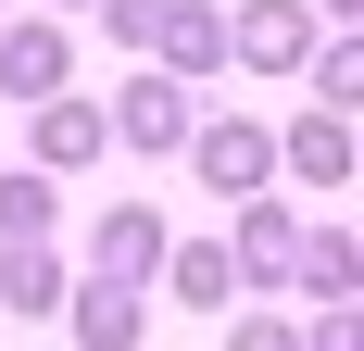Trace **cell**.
<instances>
[{
  "label": "cell",
  "mask_w": 364,
  "mask_h": 351,
  "mask_svg": "<svg viewBox=\"0 0 364 351\" xmlns=\"http://www.w3.org/2000/svg\"><path fill=\"white\" fill-rule=\"evenodd\" d=\"M188 163H201V188H214V201H264V176H277V126L214 113V126H188Z\"/></svg>",
  "instance_id": "6da1fadb"
},
{
  "label": "cell",
  "mask_w": 364,
  "mask_h": 351,
  "mask_svg": "<svg viewBox=\"0 0 364 351\" xmlns=\"http://www.w3.org/2000/svg\"><path fill=\"white\" fill-rule=\"evenodd\" d=\"M226 63L301 75V63H314V13H301V0H239V13H226Z\"/></svg>",
  "instance_id": "7a4b0ae2"
},
{
  "label": "cell",
  "mask_w": 364,
  "mask_h": 351,
  "mask_svg": "<svg viewBox=\"0 0 364 351\" xmlns=\"http://www.w3.org/2000/svg\"><path fill=\"white\" fill-rule=\"evenodd\" d=\"M101 126H113L126 151H188V126H201V113H188V88H176V75H151V63H139V75L101 101Z\"/></svg>",
  "instance_id": "3957f363"
},
{
  "label": "cell",
  "mask_w": 364,
  "mask_h": 351,
  "mask_svg": "<svg viewBox=\"0 0 364 351\" xmlns=\"http://www.w3.org/2000/svg\"><path fill=\"white\" fill-rule=\"evenodd\" d=\"M63 63H75V38L50 26V13H13V26H0V101H63Z\"/></svg>",
  "instance_id": "277c9868"
},
{
  "label": "cell",
  "mask_w": 364,
  "mask_h": 351,
  "mask_svg": "<svg viewBox=\"0 0 364 351\" xmlns=\"http://www.w3.org/2000/svg\"><path fill=\"white\" fill-rule=\"evenodd\" d=\"M164 239H176V226H164L151 201H113L101 226H88V276H113V288H151V276H164Z\"/></svg>",
  "instance_id": "5b68a950"
},
{
  "label": "cell",
  "mask_w": 364,
  "mask_h": 351,
  "mask_svg": "<svg viewBox=\"0 0 364 351\" xmlns=\"http://www.w3.org/2000/svg\"><path fill=\"white\" fill-rule=\"evenodd\" d=\"M226 264H239V288H289V264H301V213L277 201V188H264V201H239Z\"/></svg>",
  "instance_id": "8992f818"
},
{
  "label": "cell",
  "mask_w": 364,
  "mask_h": 351,
  "mask_svg": "<svg viewBox=\"0 0 364 351\" xmlns=\"http://www.w3.org/2000/svg\"><path fill=\"white\" fill-rule=\"evenodd\" d=\"M214 63H226V13H214V0H164V26H151V75L188 88V75H214Z\"/></svg>",
  "instance_id": "52a82bcc"
},
{
  "label": "cell",
  "mask_w": 364,
  "mask_h": 351,
  "mask_svg": "<svg viewBox=\"0 0 364 351\" xmlns=\"http://www.w3.org/2000/svg\"><path fill=\"white\" fill-rule=\"evenodd\" d=\"M101 151H113L101 101H75V88H63V101H38V163H26V176H88Z\"/></svg>",
  "instance_id": "ba28073f"
},
{
  "label": "cell",
  "mask_w": 364,
  "mask_h": 351,
  "mask_svg": "<svg viewBox=\"0 0 364 351\" xmlns=\"http://www.w3.org/2000/svg\"><path fill=\"white\" fill-rule=\"evenodd\" d=\"M63 326H75V351H139L151 339V301L113 288V276H88V288H63Z\"/></svg>",
  "instance_id": "9c48e42d"
},
{
  "label": "cell",
  "mask_w": 364,
  "mask_h": 351,
  "mask_svg": "<svg viewBox=\"0 0 364 351\" xmlns=\"http://www.w3.org/2000/svg\"><path fill=\"white\" fill-rule=\"evenodd\" d=\"M277 163H289L301 188H352V126H339V113H289V126H277Z\"/></svg>",
  "instance_id": "30bf717a"
},
{
  "label": "cell",
  "mask_w": 364,
  "mask_h": 351,
  "mask_svg": "<svg viewBox=\"0 0 364 351\" xmlns=\"http://www.w3.org/2000/svg\"><path fill=\"white\" fill-rule=\"evenodd\" d=\"M164 288H176L188 314H239V264H226V239H164Z\"/></svg>",
  "instance_id": "8fae6325"
},
{
  "label": "cell",
  "mask_w": 364,
  "mask_h": 351,
  "mask_svg": "<svg viewBox=\"0 0 364 351\" xmlns=\"http://www.w3.org/2000/svg\"><path fill=\"white\" fill-rule=\"evenodd\" d=\"M352 276H364L352 226H314V239H301V264H289V288L314 301V314H352Z\"/></svg>",
  "instance_id": "7c38bea8"
},
{
  "label": "cell",
  "mask_w": 364,
  "mask_h": 351,
  "mask_svg": "<svg viewBox=\"0 0 364 351\" xmlns=\"http://www.w3.org/2000/svg\"><path fill=\"white\" fill-rule=\"evenodd\" d=\"M63 251L50 239H26V251H0V314H63Z\"/></svg>",
  "instance_id": "4fadbf2b"
},
{
  "label": "cell",
  "mask_w": 364,
  "mask_h": 351,
  "mask_svg": "<svg viewBox=\"0 0 364 351\" xmlns=\"http://www.w3.org/2000/svg\"><path fill=\"white\" fill-rule=\"evenodd\" d=\"M50 176H0V251H26V239H50Z\"/></svg>",
  "instance_id": "5bb4252c"
},
{
  "label": "cell",
  "mask_w": 364,
  "mask_h": 351,
  "mask_svg": "<svg viewBox=\"0 0 364 351\" xmlns=\"http://www.w3.org/2000/svg\"><path fill=\"white\" fill-rule=\"evenodd\" d=\"M352 101H364V38H327V50H314V113L352 126Z\"/></svg>",
  "instance_id": "9a60e30c"
},
{
  "label": "cell",
  "mask_w": 364,
  "mask_h": 351,
  "mask_svg": "<svg viewBox=\"0 0 364 351\" xmlns=\"http://www.w3.org/2000/svg\"><path fill=\"white\" fill-rule=\"evenodd\" d=\"M88 13H101L113 50H151V26H164V0H88Z\"/></svg>",
  "instance_id": "2e32d148"
},
{
  "label": "cell",
  "mask_w": 364,
  "mask_h": 351,
  "mask_svg": "<svg viewBox=\"0 0 364 351\" xmlns=\"http://www.w3.org/2000/svg\"><path fill=\"white\" fill-rule=\"evenodd\" d=\"M226 351H301V326H289V314H239V326H226Z\"/></svg>",
  "instance_id": "e0dca14e"
},
{
  "label": "cell",
  "mask_w": 364,
  "mask_h": 351,
  "mask_svg": "<svg viewBox=\"0 0 364 351\" xmlns=\"http://www.w3.org/2000/svg\"><path fill=\"white\" fill-rule=\"evenodd\" d=\"M301 351H352V314H314V326H301Z\"/></svg>",
  "instance_id": "ac0fdd59"
},
{
  "label": "cell",
  "mask_w": 364,
  "mask_h": 351,
  "mask_svg": "<svg viewBox=\"0 0 364 351\" xmlns=\"http://www.w3.org/2000/svg\"><path fill=\"white\" fill-rule=\"evenodd\" d=\"M301 13H327V26H339V38H352V26H364V0H301Z\"/></svg>",
  "instance_id": "d6986e66"
},
{
  "label": "cell",
  "mask_w": 364,
  "mask_h": 351,
  "mask_svg": "<svg viewBox=\"0 0 364 351\" xmlns=\"http://www.w3.org/2000/svg\"><path fill=\"white\" fill-rule=\"evenodd\" d=\"M50 13H88V0H50Z\"/></svg>",
  "instance_id": "ffe728a7"
}]
</instances>
